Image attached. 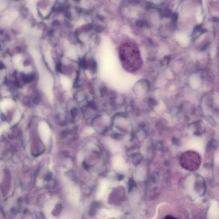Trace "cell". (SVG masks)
I'll return each instance as SVG.
<instances>
[{
	"label": "cell",
	"instance_id": "6da1fadb",
	"mask_svg": "<svg viewBox=\"0 0 219 219\" xmlns=\"http://www.w3.org/2000/svg\"><path fill=\"white\" fill-rule=\"evenodd\" d=\"M119 56L124 68L129 71H134L138 67L139 52L131 44H125L119 50Z\"/></svg>",
	"mask_w": 219,
	"mask_h": 219
},
{
	"label": "cell",
	"instance_id": "7a4b0ae2",
	"mask_svg": "<svg viewBox=\"0 0 219 219\" xmlns=\"http://www.w3.org/2000/svg\"><path fill=\"white\" fill-rule=\"evenodd\" d=\"M202 159L199 153L194 151H188L180 157L179 163L186 170L193 172L197 170L201 164Z\"/></svg>",
	"mask_w": 219,
	"mask_h": 219
},
{
	"label": "cell",
	"instance_id": "3957f363",
	"mask_svg": "<svg viewBox=\"0 0 219 219\" xmlns=\"http://www.w3.org/2000/svg\"><path fill=\"white\" fill-rule=\"evenodd\" d=\"M191 127L194 130L193 133L195 135H200L204 132L205 125L202 121H197L194 122L192 124Z\"/></svg>",
	"mask_w": 219,
	"mask_h": 219
},
{
	"label": "cell",
	"instance_id": "277c9868",
	"mask_svg": "<svg viewBox=\"0 0 219 219\" xmlns=\"http://www.w3.org/2000/svg\"><path fill=\"white\" fill-rule=\"evenodd\" d=\"M218 205L214 204L212 206L209 212V216L211 218H214L215 219H218Z\"/></svg>",
	"mask_w": 219,
	"mask_h": 219
},
{
	"label": "cell",
	"instance_id": "5b68a950",
	"mask_svg": "<svg viewBox=\"0 0 219 219\" xmlns=\"http://www.w3.org/2000/svg\"><path fill=\"white\" fill-rule=\"evenodd\" d=\"M136 24H137V26H139V27H142L143 26H146L147 25V23L145 21L140 20L137 22Z\"/></svg>",
	"mask_w": 219,
	"mask_h": 219
},
{
	"label": "cell",
	"instance_id": "8992f818",
	"mask_svg": "<svg viewBox=\"0 0 219 219\" xmlns=\"http://www.w3.org/2000/svg\"><path fill=\"white\" fill-rule=\"evenodd\" d=\"M165 219H176V218H174V217H173L171 216H167L166 217Z\"/></svg>",
	"mask_w": 219,
	"mask_h": 219
}]
</instances>
